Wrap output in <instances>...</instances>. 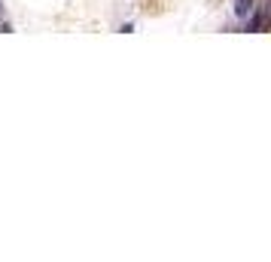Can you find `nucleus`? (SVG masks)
Here are the masks:
<instances>
[{
	"label": "nucleus",
	"instance_id": "f257e3e1",
	"mask_svg": "<svg viewBox=\"0 0 271 262\" xmlns=\"http://www.w3.org/2000/svg\"><path fill=\"white\" fill-rule=\"evenodd\" d=\"M253 9H256V6H253ZM265 19H268V9L259 6L256 15H253V22H250V31H265Z\"/></svg>",
	"mask_w": 271,
	"mask_h": 262
},
{
	"label": "nucleus",
	"instance_id": "7ed1b4c3",
	"mask_svg": "<svg viewBox=\"0 0 271 262\" xmlns=\"http://www.w3.org/2000/svg\"><path fill=\"white\" fill-rule=\"evenodd\" d=\"M0 12H3V9H0Z\"/></svg>",
	"mask_w": 271,
	"mask_h": 262
},
{
	"label": "nucleus",
	"instance_id": "f03ea898",
	"mask_svg": "<svg viewBox=\"0 0 271 262\" xmlns=\"http://www.w3.org/2000/svg\"><path fill=\"white\" fill-rule=\"evenodd\" d=\"M253 3H256V0H234V15H238V19H247L253 12Z\"/></svg>",
	"mask_w": 271,
	"mask_h": 262
}]
</instances>
